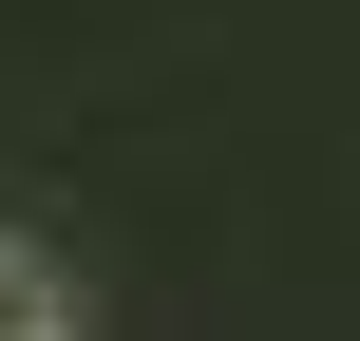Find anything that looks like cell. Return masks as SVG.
Returning <instances> with one entry per match:
<instances>
[{
    "mask_svg": "<svg viewBox=\"0 0 360 341\" xmlns=\"http://www.w3.org/2000/svg\"><path fill=\"white\" fill-rule=\"evenodd\" d=\"M76 323V266H57V247H19V228H0V341H57Z\"/></svg>",
    "mask_w": 360,
    "mask_h": 341,
    "instance_id": "1",
    "label": "cell"
}]
</instances>
